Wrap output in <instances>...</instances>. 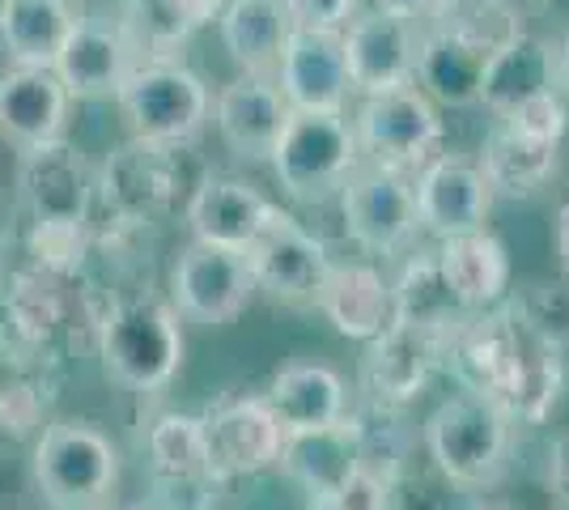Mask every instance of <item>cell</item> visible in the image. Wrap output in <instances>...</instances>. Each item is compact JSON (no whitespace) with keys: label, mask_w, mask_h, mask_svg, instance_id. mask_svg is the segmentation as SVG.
Here are the masks:
<instances>
[{"label":"cell","mask_w":569,"mask_h":510,"mask_svg":"<svg viewBox=\"0 0 569 510\" xmlns=\"http://www.w3.org/2000/svg\"><path fill=\"white\" fill-rule=\"evenodd\" d=\"M396 293V323H408V328H429V332H447L455 337L463 323H468V311L455 302L451 286L438 268V251H417L408 264H403L400 281L391 286Z\"/></svg>","instance_id":"obj_32"},{"label":"cell","mask_w":569,"mask_h":510,"mask_svg":"<svg viewBox=\"0 0 569 510\" xmlns=\"http://www.w3.org/2000/svg\"><path fill=\"white\" fill-rule=\"evenodd\" d=\"M268 409L277 413L284 434H310V430H328L340 426L349 409V388L323 362H289L272 374V383L263 391Z\"/></svg>","instance_id":"obj_25"},{"label":"cell","mask_w":569,"mask_h":510,"mask_svg":"<svg viewBox=\"0 0 569 510\" xmlns=\"http://www.w3.org/2000/svg\"><path fill=\"white\" fill-rule=\"evenodd\" d=\"M447 344H451L447 332L391 323L382 337L370 340V353L361 362V388L370 396V404L400 409L403 400L421 396L438 358L447 353Z\"/></svg>","instance_id":"obj_19"},{"label":"cell","mask_w":569,"mask_h":510,"mask_svg":"<svg viewBox=\"0 0 569 510\" xmlns=\"http://www.w3.org/2000/svg\"><path fill=\"white\" fill-rule=\"evenodd\" d=\"M9 243H13V200L0 192V260H4Z\"/></svg>","instance_id":"obj_41"},{"label":"cell","mask_w":569,"mask_h":510,"mask_svg":"<svg viewBox=\"0 0 569 510\" xmlns=\"http://www.w3.org/2000/svg\"><path fill=\"white\" fill-rule=\"evenodd\" d=\"M336 200H340L349 243H357L370 256H396L421 234L417 192H412L408 174L361 162Z\"/></svg>","instance_id":"obj_12"},{"label":"cell","mask_w":569,"mask_h":510,"mask_svg":"<svg viewBox=\"0 0 569 510\" xmlns=\"http://www.w3.org/2000/svg\"><path fill=\"white\" fill-rule=\"evenodd\" d=\"M179 196V149L132 141L98 167V200L119 234L167 218Z\"/></svg>","instance_id":"obj_11"},{"label":"cell","mask_w":569,"mask_h":510,"mask_svg":"<svg viewBox=\"0 0 569 510\" xmlns=\"http://www.w3.org/2000/svg\"><path fill=\"white\" fill-rule=\"evenodd\" d=\"M501 30H489L480 18H463L451 9L447 18L421 26V48H417V86L438 107H476L480 102V77L498 48Z\"/></svg>","instance_id":"obj_10"},{"label":"cell","mask_w":569,"mask_h":510,"mask_svg":"<svg viewBox=\"0 0 569 510\" xmlns=\"http://www.w3.org/2000/svg\"><path fill=\"white\" fill-rule=\"evenodd\" d=\"M463 0H375V9H387V13H400V18H412V22H438L447 18L451 9H459Z\"/></svg>","instance_id":"obj_38"},{"label":"cell","mask_w":569,"mask_h":510,"mask_svg":"<svg viewBox=\"0 0 569 510\" xmlns=\"http://www.w3.org/2000/svg\"><path fill=\"white\" fill-rule=\"evenodd\" d=\"M281 192L298 204H328L361 167L353 120L340 111H289L277 146L268 153Z\"/></svg>","instance_id":"obj_6"},{"label":"cell","mask_w":569,"mask_h":510,"mask_svg":"<svg viewBox=\"0 0 569 510\" xmlns=\"http://www.w3.org/2000/svg\"><path fill=\"white\" fill-rule=\"evenodd\" d=\"M137 64H141V51L128 39L123 26L77 18L51 73L60 77L69 98H116Z\"/></svg>","instance_id":"obj_20"},{"label":"cell","mask_w":569,"mask_h":510,"mask_svg":"<svg viewBox=\"0 0 569 510\" xmlns=\"http://www.w3.org/2000/svg\"><path fill=\"white\" fill-rule=\"evenodd\" d=\"M289 120V102L272 77L238 73L213 98V123L226 149L242 162H268V153Z\"/></svg>","instance_id":"obj_22"},{"label":"cell","mask_w":569,"mask_h":510,"mask_svg":"<svg viewBox=\"0 0 569 510\" xmlns=\"http://www.w3.org/2000/svg\"><path fill=\"white\" fill-rule=\"evenodd\" d=\"M144 456L158 493L179 510H204L221 477L209 460L204 426L191 413H158L144 430Z\"/></svg>","instance_id":"obj_16"},{"label":"cell","mask_w":569,"mask_h":510,"mask_svg":"<svg viewBox=\"0 0 569 510\" xmlns=\"http://www.w3.org/2000/svg\"><path fill=\"white\" fill-rule=\"evenodd\" d=\"M18 200L26 209V226H77L94 230L98 170L64 137L51 146L26 149L18 158Z\"/></svg>","instance_id":"obj_9"},{"label":"cell","mask_w":569,"mask_h":510,"mask_svg":"<svg viewBox=\"0 0 569 510\" xmlns=\"http://www.w3.org/2000/svg\"><path fill=\"white\" fill-rule=\"evenodd\" d=\"M289 22L298 30H328L340 34L361 13V0H284Z\"/></svg>","instance_id":"obj_37"},{"label":"cell","mask_w":569,"mask_h":510,"mask_svg":"<svg viewBox=\"0 0 569 510\" xmlns=\"http://www.w3.org/2000/svg\"><path fill=\"white\" fill-rule=\"evenodd\" d=\"M111 510H158V507H111Z\"/></svg>","instance_id":"obj_45"},{"label":"cell","mask_w":569,"mask_h":510,"mask_svg":"<svg viewBox=\"0 0 569 510\" xmlns=\"http://www.w3.org/2000/svg\"><path fill=\"white\" fill-rule=\"evenodd\" d=\"M119 26L137 43L141 60H174V51L200 30L179 0H123Z\"/></svg>","instance_id":"obj_34"},{"label":"cell","mask_w":569,"mask_h":510,"mask_svg":"<svg viewBox=\"0 0 569 510\" xmlns=\"http://www.w3.org/2000/svg\"><path fill=\"white\" fill-rule=\"evenodd\" d=\"M69 102V90L51 69H34V64L0 69V141L18 153L60 141Z\"/></svg>","instance_id":"obj_21"},{"label":"cell","mask_w":569,"mask_h":510,"mask_svg":"<svg viewBox=\"0 0 569 510\" xmlns=\"http://www.w3.org/2000/svg\"><path fill=\"white\" fill-rule=\"evenodd\" d=\"M468 388L498 400L519 421H540L561 396V358L557 344L519 316L468 319L447 344Z\"/></svg>","instance_id":"obj_1"},{"label":"cell","mask_w":569,"mask_h":510,"mask_svg":"<svg viewBox=\"0 0 569 510\" xmlns=\"http://www.w3.org/2000/svg\"><path fill=\"white\" fill-rule=\"evenodd\" d=\"M353 137L361 149V162L396 174H417L442 153V107L412 81L382 94H366L353 111Z\"/></svg>","instance_id":"obj_7"},{"label":"cell","mask_w":569,"mask_h":510,"mask_svg":"<svg viewBox=\"0 0 569 510\" xmlns=\"http://www.w3.org/2000/svg\"><path fill=\"white\" fill-rule=\"evenodd\" d=\"M340 48H345V69L353 94H382L396 86L417 81V48H421V22L370 9L357 13L353 22L340 30Z\"/></svg>","instance_id":"obj_14"},{"label":"cell","mask_w":569,"mask_h":510,"mask_svg":"<svg viewBox=\"0 0 569 510\" xmlns=\"http://www.w3.org/2000/svg\"><path fill=\"white\" fill-rule=\"evenodd\" d=\"M277 86H281L289 111H328V116L349 111L353 86H349V69H345L340 34L293 26L281 51V64H277Z\"/></svg>","instance_id":"obj_18"},{"label":"cell","mask_w":569,"mask_h":510,"mask_svg":"<svg viewBox=\"0 0 569 510\" xmlns=\"http://www.w3.org/2000/svg\"><path fill=\"white\" fill-rule=\"evenodd\" d=\"M557 86V56L545 39H536L522 26H506L498 39V48L485 64L480 77V102L493 120H501L506 111H515L522 98L540 94Z\"/></svg>","instance_id":"obj_26"},{"label":"cell","mask_w":569,"mask_h":510,"mask_svg":"<svg viewBox=\"0 0 569 510\" xmlns=\"http://www.w3.org/2000/svg\"><path fill=\"white\" fill-rule=\"evenodd\" d=\"M72 26L77 9L69 0H0V48L9 51V64L51 69Z\"/></svg>","instance_id":"obj_31"},{"label":"cell","mask_w":569,"mask_h":510,"mask_svg":"<svg viewBox=\"0 0 569 510\" xmlns=\"http://www.w3.org/2000/svg\"><path fill=\"white\" fill-rule=\"evenodd\" d=\"M501 123H510L515 132L522 137H536V141H561L566 146V132H569V107L561 90H540V94L522 98L515 111H506Z\"/></svg>","instance_id":"obj_35"},{"label":"cell","mask_w":569,"mask_h":510,"mask_svg":"<svg viewBox=\"0 0 569 510\" xmlns=\"http://www.w3.org/2000/svg\"><path fill=\"white\" fill-rule=\"evenodd\" d=\"M119 472V447L94 421H48L34 438L30 477L51 510H111Z\"/></svg>","instance_id":"obj_4"},{"label":"cell","mask_w":569,"mask_h":510,"mask_svg":"<svg viewBox=\"0 0 569 510\" xmlns=\"http://www.w3.org/2000/svg\"><path fill=\"white\" fill-rule=\"evenodd\" d=\"M412 192H417L421 230H429L433 239L480 230L493 209V192L480 167L459 153H438L433 162H426L412 174Z\"/></svg>","instance_id":"obj_17"},{"label":"cell","mask_w":569,"mask_h":510,"mask_svg":"<svg viewBox=\"0 0 569 510\" xmlns=\"http://www.w3.org/2000/svg\"><path fill=\"white\" fill-rule=\"evenodd\" d=\"M561 141H536L522 137L510 123H493L480 149V174L493 200H536L548 183L561 174Z\"/></svg>","instance_id":"obj_27"},{"label":"cell","mask_w":569,"mask_h":510,"mask_svg":"<svg viewBox=\"0 0 569 510\" xmlns=\"http://www.w3.org/2000/svg\"><path fill=\"white\" fill-rule=\"evenodd\" d=\"M217 26H221V43L238 64V73L277 81L281 51L293 34L284 0H226L217 13Z\"/></svg>","instance_id":"obj_29"},{"label":"cell","mask_w":569,"mask_h":510,"mask_svg":"<svg viewBox=\"0 0 569 510\" xmlns=\"http://www.w3.org/2000/svg\"><path fill=\"white\" fill-rule=\"evenodd\" d=\"M43 409H48L43 358L0 340V430L26 434L43 421Z\"/></svg>","instance_id":"obj_33"},{"label":"cell","mask_w":569,"mask_h":510,"mask_svg":"<svg viewBox=\"0 0 569 510\" xmlns=\"http://www.w3.org/2000/svg\"><path fill=\"white\" fill-rule=\"evenodd\" d=\"M315 311H323L332 319V328L340 337L370 344L396 323V293H391V281L375 264H361V260L336 264L332 260Z\"/></svg>","instance_id":"obj_24"},{"label":"cell","mask_w":569,"mask_h":510,"mask_svg":"<svg viewBox=\"0 0 569 510\" xmlns=\"http://www.w3.org/2000/svg\"><path fill=\"white\" fill-rule=\"evenodd\" d=\"M268 213H272V200L260 188H251L247 179H226V174L200 179L188 196V209H183L191 239L226 247V251H242L251 243Z\"/></svg>","instance_id":"obj_23"},{"label":"cell","mask_w":569,"mask_h":510,"mask_svg":"<svg viewBox=\"0 0 569 510\" xmlns=\"http://www.w3.org/2000/svg\"><path fill=\"white\" fill-rule=\"evenodd\" d=\"M116 102L132 141L167 149L191 146L213 116L204 77L179 60H141L119 86Z\"/></svg>","instance_id":"obj_5"},{"label":"cell","mask_w":569,"mask_h":510,"mask_svg":"<svg viewBox=\"0 0 569 510\" xmlns=\"http://www.w3.org/2000/svg\"><path fill=\"white\" fill-rule=\"evenodd\" d=\"M256 298L251 268L242 260V251L209 247L191 239L179 260L170 268V307L179 319H188L196 328H226L234 323Z\"/></svg>","instance_id":"obj_13"},{"label":"cell","mask_w":569,"mask_h":510,"mask_svg":"<svg viewBox=\"0 0 569 510\" xmlns=\"http://www.w3.org/2000/svg\"><path fill=\"white\" fill-rule=\"evenodd\" d=\"M209 460L221 481L230 477H260L281 463L284 430L263 396H230L200 413Z\"/></svg>","instance_id":"obj_15"},{"label":"cell","mask_w":569,"mask_h":510,"mask_svg":"<svg viewBox=\"0 0 569 510\" xmlns=\"http://www.w3.org/2000/svg\"><path fill=\"white\" fill-rule=\"evenodd\" d=\"M357 463H361V438H357V421L349 413L340 426H328V430L284 434V451L277 468H284L310 498H328Z\"/></svg>","instance_id":"obj_30"},{"label":"cell","mask_w":569,"mask_h":510,"mask_svg":"<svg viewBox=\"0 0 569 510\" xmlns=\"http://www.w3.org/2000/svg\"><path fill=\"white\" fill-rule=\"evenodd\" d=\"M323 502L332 510H396V477H387L370 463H357Z\"/></svg>","instance_id":"obj_36"},{"label":"cell","mask_w":569,"mask_h":510,"mask_svg":"<svg viewBox=\"0 0 569 510\" xmlns=\"http://www.w3.org/2000/svg\"><path fill=\"white\" fill-rule=\"evenodd\" d=\"M557 260H561V272L569 277V192L557 209Z\"/></svg>","instance_id":"obj_40"},{"label":"cell","mask_w":569,"mask_h":510,"mask_svg":"<svg viewBox=\"0 0 569 510\" xmlns=\"http://www.w3.org/2000/svg\"><path fill=\"white\" fill-rule=\"evenodd\" d=\"M426 451L447 486L493 489L510 472L515 417L480 391H459L429 413Z\"/></svg>","instance_id":"obj_3"},{"label":"cell","mask_w":569,"mask_h":510,"mask_svg":"<svg viewBox=\"0 0 569 510\" xmlns=\"http://www.w3.org/2000/svg\"><path fill=\"white\" fill-rule=\"evenodd\" d=\"M98 353L119 388L158 396L183 366V319L158 298H116L102 307L94 328Z\"/></svg>","instance_id":"obj_2"},{"label":"cell","mask_w":569,"mask_h":510,"mask_svg":"<svg viewBox=\"0 0 569 510\" xmlns=\"http://www.w3.org/2000/svg\"><path fill=\"white\" fill-rule=\"evenodd\" d=\"M433 251H438V268H442V277L451 286L455 302L468 316L501 302V293L510 290V251L489 226L438 239Z\"/></svg>","instance_id":"obj_28"},{"label":"cell","mask_w":569,"mask_h":510,"mask_svg":"<svg viewBox=\"0 0 569 510\" xmlns=\"http://www.w3.org/2000/svg\"><path fill=\"white\" fill-rule=\"evenodd\" d=\"M242 260L251 268L256 293H268L281 307H315L323 277L332 268L328 243L315 239L298 218L272 204L256 239L242 247Z\"/></svg>","instance_id":"obj_8"},{"label":"cell","mask_w":569,"mask_h":510,"mask_svg":"<svg viewBox=\"0 0 569 510\" xmlns=\"http://www.w3.org/2000/svg\"><path fill=\"white\" fill-rule=\"evenodd\" d=\"M480 9H489L493 18H501L506 26H522V18H531L545 0H476Z\"/></svg>","instance_id":"obj_39"},{"label":"cell","mask_w":569,"mask_h":510,"mask_svg":"<svg viewBox=\"0 0 569 510\" xmlns=\"http://www.w3.org/2000/svg\"><path fill=\"white\" fill-rule=\"evenodd\" d=\"M307 510H332V507H328V502H323V498H310V502H307Z\"/></svg>","instance_id":"obj_43"},{"label":"cell","mask_w":569,"mask_h":510,"mask_svg":"<svg viewBox=\"0 0 569 510\" xmlns=\"http://www.w3.org/2000/svg\"><path fill=\"white\" fill-rule=\"evenodd\" d=\"M557 77H561V86H569V34L561 43V56H557Z\"/></svg>","instance_id":"obj_42"},{"label":"cell","mask_w":569,"mask_h":510,"mask_svg":"<svg viewBox=\"0 0 569 510\" xmlns=\"http://www.w3.org/2000/svg\"><path fill=\"white\" fill-rule=\"evenodd\" d=\"M472 510H522V507H472Z\"/></svg>","instance_id":"obj_44"}]
</instances>
